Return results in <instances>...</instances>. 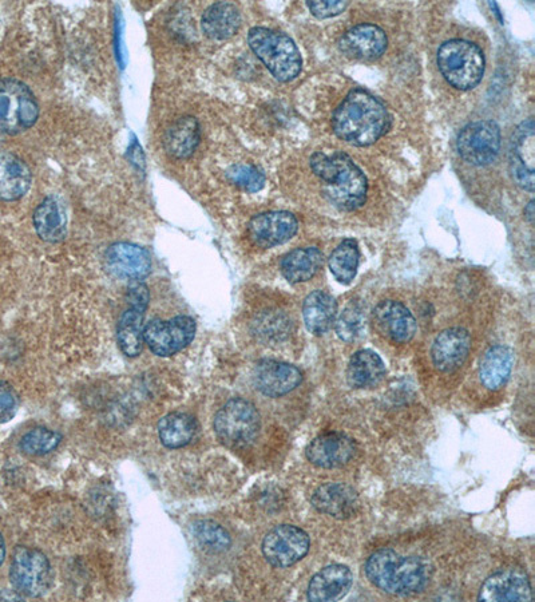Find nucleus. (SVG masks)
Masks as SVG:
<instances>
[{"instance_id": "1", "label": "nucleus", "mask_w": 535, "mask_h": 602, "mask_svg": "<svg viewBox=\"0 0 535 602\" xmlns=\"http://www.w3.org/2000/svg\"><path fill=\"white\" fill-rule=\"evenodd\" d=\"M391 117L386 106L366 90H352L332 117V129L340 140L354 146H370L388 132Z\"/></svg>"}, {"instance_id": "2", "label": "nucleus", "mask_w": 535, "mask_h": 602, "mask_svg": "<svg viewBox=\"0 0 535 602\" xmlns=\"http://www.w3.org/2000/svg\"><path fill=\"white\" fill-rule=\"evenodd\" d=\"M311 168L323 182L324 193L335 208L352 212L366 203L367 178L346 153L316 152L311 157Z\"/></svg>"}, {"instance_id": "3", "label": "nucleus", "mask_w": 535, "mask_h": 602, "mask_svg": "<svg viewBox=\"0 0 535 602\" xmlns=\"http://www.w3.org/2000/svg\"><path fill=\"white\" fill-rule=\"evenodd\" d=\"M434 568L420 557H404L391 549L379 550L366 562L368 580L392 596H414L433 578Z\"/></svg>"}, {"instance_id": "4", "label": "nucleus", "mask_w": 535, "mask_h": 602, "mask_svg": "<svg viewBox=\"0 0 535 602\" xmlns=\"http://www.w3.org/2000/svg\"><path fill=\"white\" fill-rule=\"evenodd\" d=\"M248 45L277 81L289 82L300 74L303 59L288 35L265 27H253L249 30Z\"/></svg>"}, {"instance_id": "5", "label": "nucleus", "mask_w": 535, "mask_h": 602, "mask_svg": "<svg viewBox=\"0 0 535 602\" xmlns=\"http://www.w3.org/2000/svg\"><path fill=\"white\" fill-rule=\"evenodd\" d=\"M437 62L446 81L458 90L474 89L485 74L483 51L465 39H451L443 43L438 50Z\"/></svg>"}, {"instance_id": "6", "label": "nucleus", "mask_w": 535, "mask_h": 602, "mask_svg": "<svg viewBox=\"0 0 535 602\" xmlns=\"http://www.w3.org/2000/svg\"><path fill=\"white\" fill-rule=\"evenodd\" d=\"M261 419L255 405L243 398L229 400L214 417V433L231 449L251 446L259 437Z\"/></svg>"}, {"instance_id": "7", "label": "nucleus", "mask_w": 535, "mask_h": 602, "mask_svg": "<svg viewBox=\"0 0 535 602\" xmlns=\"http://www.w3.org/2000/svg\"><path fill=\"white\" fill-rule=\"evenodd\" d=\"M39 118L37 98L25 83L0 78V132L17 136L33 128Z\"/></svg>"}, {"instance_id": "8", "label": "nucleus", "mask_w": 535, "mask_h": 602, "mask_svg": "<svg viewBox=\"0 0 535 602\" xmlns=\"http://www.w3.org/2000/svg\"><path fill=\"white\" fill-rule=\"evenodd\" d=\"M10 580L23 597H41L50 589L53 569L41 550L19 546L10 566Z\"/></svg>"}, {"instance_id": "9", "label": "nucleus", "mask_w": 535, "mask_h": 602, "mask_svg": "<svg viewBox=\"0 0 535 602\" xmlns=\"http://www.w3.org/2000/svg\"><path fill=\"white\" fill-rule=\"evenodd\" d=\"M196 330V322L189 316L154 319L145 326V344L154 355L168 358L188 347L196 336Z\"/></svg>"}, {"instance_id": "10", "label": "nucleus", "mask_w": 535, "mask_h": 602, "mask_svg": "<svg viewBox=\"0 0 535 602\" xmlns=\"http://www.w3.org/2000/svg\"><path fill=\"white\" fill-rule=\"evenodd\" d=\"M459 156L473 166H487L501 150V129L493 121H477L465 126L457 141Z\"/></svg>"}, {"instance_id": "11", "label": "nucleus", "mask_w": 535, "mask_h": 602, "mask_svg": "<svg viewBox=\"0 0 535 602\" xmlns=\"http://www.w3.org/2000/svg\"><path fill=\"white\" fill-rule=\"evenodd\" d=\"M311 548L308 534L293 525H280L272 529L263 541L265 560L276 568H288L307 556Z\"/></svg>"}, {"instance_id": "12", "label": "nucleus", "mask_w": 535, "mask_h": 602, "mask_svg": "<svg viewBox=\"0 0 535 602\" xmlns=\"http://www.w3.org/2000/svg\"><path fill=\"white\" fill-rule=\"evenodd\" d=\"M299 229L296 217L289 212H267L253 217L248 236L260 248H273L288 243Z\"/></svg>"}, {"instance_id": "13", "label": "nucleus", "mask_w": 535, "mask_h": 602, "mask_svg": "<svg viewBox=\"0 0 535 602\" xmlns=\"http://www.w3.org/2000/svg\"><path fill=\"white\" fill-rule=\"evenodd\" d=\"M301 382L303 374L299 368L277 360H261L253 370V384L269 398L287 395L296 390Z\"/></svg>"}, {"instance_id": "14", "label": "nucleus", "mask_w": 535, "mask_h": 602, "mask_svg": "<svg viewBox=\"0 0 535 602\" xmlns=\"http://www.w3.org/2000/svg\"><path fill=\"white\" fill-rule=\"evenodd\" d=\"M105 264L114 276L130 281L144 280L152 271L149 253L132 243L110 245L105 253Z\"/></svg>"}, {"instance_id": "15", "label": "nucleus", "mask_w": 535, "mask_h": 602, "mask_svg": "<svg viewBox=\"0 0 535 602\" xmlns=\"http://www.w3.org/2000/svg\"><path fill=\"white\" fill-rule=\"evenodd\" d=\"M387 45L386 33L371 23L352 27L339 41L340 51L348 58L359 61H374L382 57Z\"/></svg>"}, {"instance_id": "16", "label": "nucleus", "mask_w": 535, "mask_h": 602, "mask_svg": "<svg viewBox=\"0 0 535 602\" xmlns=\"http://www.w3.org/2000/svg\"><path fill=\"white\" fill-rule=\"evenodd\" d=\"M355 453L354 439L342 433L319 435L309 443L305 451L308 461L321 469H335L347 465Z\"/></svg>"}, {"instance_id": "17", "label": "nucleus", "mask_w": 535, "mask_h": 602, "mask_svg": "<svg viewBox=\"0 0 535 602\" xmlns=\"http://www.w3.org/2000/svg\"><path fill=\"white\" fill-rule=\"evenodd\" d=\"M478 598L481 601H533V590L525 572L506 569L483 582Z\"/></svg>"}, {"instance_id": "18", "label": "nucleus", "mask_w": 535, "mask_h": 602, "mask_svg": "<svg viewBox=\"0 0 535 602\" xmlns=\"http://www.w3.org/2000/svg\"><path fill=\"white\" fill-rule=\"evenodd\" d=\"M375 326L380 334L394 343H408L414 339L416 320L404 304L395 300L379 303L374 311Z\"/></svg>"}, {"instance_id": "19", "label": "nucleus", "mask_w": 535, "mask_h": 602, "mask_svg": "<svg viewBox=\"0 0 535 602\" xmlns=\"http://www.w3.org/2000/svg\"><path fill=\"white\" fill-rule=\"evenodd\" d=\"M311 504L317 512L347 520L358 512L359 497L346 483H324L313 491Z\"/></svg>"}, {"instance_id": "20", "label": "nucleus", "mask_w": 535, "mask_h": 602, "mask_svg": "<svg viewBox=\"0 0 535 602\" xmlns=\"http://www.w3.org/2000/svg\"><path fill=\"white\" fill-rule=\"evenodd\" d=\"M470 348L469 332L463 328H449L435 338L431 348V358L439 371H454L465 363Z\"/></svg>"}, {"instance_id": "21", "label": "nucleus", "mask_w": 535, "mask_h": 602, "mask_svg": "<svg viewBox=\"0 0 535 602\" xmlns=\"http://www.w3.org/2000/svg\"><path fill=\"white\" fill-rule=\"evenodd\" d=\"M354 584V574L344 565L327 566L312 577L308 585L309 601H339L347 596Z\"/></svg>"}, {"instance_id": "22", "label": "nucleus", "mask_w": 535, "mask_h": 602, "mask_svg": "<svg viewBox=\"0 0 535 602\" xmlns=\"http://www.w3.org/2000/svg\"><path fill=\"white\" fill-rule=\"evenodd\" d=\"M29 165L13 153H0V201L21 200L31 188Z\"/></svg>"}, {"instance_id": "23", "label": "nucleus", "mask_w": 535, "mask_h": 602, "mask_svg": "<svg viewBox=\"0 0 535 602\" xmlns=\"http://www.w3.org/2000/svg\"><path fill=\"white\" fill-rule=\"evenodd\" d=\"M34 228L46 243H61L67 236V213L57 197L45 198L34 212Z\"/></svg>"}, {"instance_id": "24", "label": "nucleus", "mask_w": 535, "mask_h": 602, "mask_svg": "<svg viewBox=\"0 0 535 602\" xmlns=\"http://www.w3.org/2000/svg\"><path fill=\"white\" fill-rule=\"evenodd\" d=\"M241 13L233 3L219 2L208 7L202 14L201 27L206 37L213 41H227L240 30Z\"/></svg>"}, {"instance_id": "25", "label": "nucleus", "mask_w": 535, "mask_h": 602, "mask_svg": "<svg viewBox=\"0 0 535 602\" xmlns=\"http://www.w3.org/2000/svg\"><path fill=\"white\" fill-rule=\"evenodd\" d=\"M200 138V124L196 118L184 116L166 129L164 148L169 156L177 160H185L196 152L197 146L200 145Z\"/></svg>"}, {"instance_id": "26", "label": "nucleus", "mask_w": 535, "mask_h": 602, "mask_svg": "<svg viewBox=\"0 0 535 602\" xmlns=\"http://www.w3.org/2000/svg\"><path fill=\"white\" fill-rule=\"evenodd\" d=\"M303 316L308 331L315 335L326 334L338 318V304L330 293L312 292L304 300Z\"/></svg>"}, {"instance_id": "27", "label": "nucleus", "mask_w": 535, "mask_h": 602, "mask_svg": "<svg viewBox=\"0 0 535 602\" xmlns=\"http://www.w3.org/2000/svg\"><path fill=\"white\" fill-rule=\"evenodd\" d=\"M324 264V256L315 247L297 248L281 260V273L291 284L313 279Z\"/></svg>"}, {"instance_id": "28", "label": "nucleus", "mask_w": 535, "mask_h": 602, "mask_svg": "<svg viewBox=\"0 0 535 602\" xmlns=\"http://www.w3.org/2000/svg\"><path fill=\"white\" fill-rule=\"evenodd\" d=\"M513 352L509 347L494 346L483 356L479 367V378L489 390H499L505 386L513 371Z\"/></svg>"}, {"instance_id": "29", "label": "nucleus", "mask_w": 535, "mask_h": 602, "mask_svg": "<svg viewBox=\"0 0 535 602\" xmlns=\"http://www.w3.org/2000/svg\"><path fill=\"white\" fill-rule=\"evenodd\" d=\"M157 430L162 445L168 449H181L196 438L198 423L192 415L172 413L158 422Z\"/></svg>"}, {"instance_id": "30", "label": "nucleus", "mask_w": 535, "mask_h": 602, "mask_svg": "<svg viewBox=\"0 0 535 602\" xmlns=\"http://www.w3.org/2000/svg\"><path fill=\"white\" fill-rule=\"evenodd\" d=\"M386 375L382 358L371 350H362L352 356L347 368L348 384L354 388L375 386Z\"/></svg>"}, {"instance_id": "31", "label": "nucleus", "mask_w": 535, "mask_h": 602, "mask_svg": "<svg viewBox=\"0 0 535 602\" xmlns=\"http://www.w3.org/2000/svg\"><path fill=\"white\" fill-rule=\"evenodd\" d=\"M145 310L129 307L122 314L117 326L118 346L129 358H137L144 351Z\"/></svg>"}, {"instance_id": "32", "label": "nucleus", "mask_w": 535, "mask_h": 602, "mask_svg": "<svg viewBox=\"0 0 535 602\" xmlns=\"http://www.w3.org/2000/svg\"><path fill=\"white\" fill-rule=\"evenodd\" d=\"M256 338L264 343H280L292 332V322L288 315L280 311H265L252 323Z\"/></svg>"}, {"instance_id": "33", "label": "nucleus", "mask_w": 535, "mask_h": 602, "mask_svg": "<svg viewBox=\"0 0 535 602\" xmlns=\"http://www.w3.org/2000/svg\"><path fill=\"white\" fill-rule=\"evenodd\" d=\"M359 259L358 243L355 240L347 239L332 252L328 265H330L332 275L339 283L350 284L358 273Z\"/></svg>"}, {"instance_id": "34", "label": "nucleus", "mask_w": 535, "mask_h": 602, "mask_svg": "<svg viewBox=\"0 0 535 602\" xmlns=\"http://www.w3.org/2000/svg\"><path fill=\"white\" fill-rule=\"evenodd\" d=\"M510 161L517 162V164H521L534 172L535 136L534 121L531 118L522 122L515 130Z\"/></svg>"}, {"instance_id": "35", "label": "nucleus", "mask_w": 535, "mask_h": 602, "mask_svg": "<svg viewBox=\"0 0 535 602\" xmlns=\"http://www.w3.org/2000/svg\"><path fill=\"white\" fill-rule=\"evenodd\" d=\"M61 441L62 435L57 431L46 429V427H37L23 435L19 447L27 455L41 457V455L49 454L57 449Z\"/></svg>"}, {"instance_id": "36", "label": "nucleus", "mask_w": 535, "mask_h": 602, "mask_svg": "<svg viewBox=\"0 0 535 602\" xmlns=\"http://www.w3.org/2000/svg\"><path fill=\"white\" fill-rule=\"evenodd\" d=\"M364 307L358 301H352L350 306L344 308L339 318H336L335 328L336 334L344 342L351 343L358 339L364 328Z\"/></svg>"}, {"instance_id": "37", "label": "nucleus", "mask_w": 535, "mask_h": 602, "mask_svg": "<svg viewBox=\"0 0 535 602\" xmlns=\"http://www.w3.org/2000/svg\"><path fill=\"white\" fill-rule=\"evenodd\" d=\"M194 537L205 549L225 552L231 548L232 540L227 530L212 521H201L194 526Z\"/></svg>"}, {"instance_id": "38", "label": "nucleus", "mask_w": 535, "mask_h": 602, "mask_svg": "<svg viewBox=\"0 0 535 602\" xmlns=\"http://www.w3.org/2000/svg\"><path fill=\"white\" fill-rule=\"evenodd\" d=\"M227 177L232 184L249 193L260 192L265 185L264 173L252 165H233L228 169Z\"/></svg>"}, {"instance_id": "39", "label": "nucleus", "mask_w": 535, "mask_h": 602, "mask_svg": "<svg viewBox=\"0 0 535 602\" xmlns=\"http://www.w3.org/2000/svg\"><path fill=\"white\" fill-rule=\"evenodd\" d=\"M19 400L14 388L0 382V423L10 422L18 413Z\"/></svg>"}, {"instance_id": "40", "label": "nucleus", "mask_w": 535, "mask_h": 602, "mask_svg": "<svg viewBox=\"0 0 535 602\" xmlns=\"http://www.w3.org/2000/svg\"><path fill=\"white\" fill-rule=\"evenodd\" d=\"M348 2H342V0H315V2H307L309 11H311L313 17L319 19H327L332 17H338V15L346 11Z\"/></svg>"}, {"instance_id": "41", "label": "nucleus", "mask_w": 535, "mask_h": 602, "mask_svg": "<svg viewBox=\"0 0 535 602\" xmlns=\"http://www.w3.org/2000/svg\"><path fill=\"white\" fill-rule=\"evenodd\" d=\"M126 299H128L129 307H137L146 311L150 299L149 288L142 283V280H134L129 284Z\"/></svg>"}, {"instance_id": "42", "label": "nucleus", "mask_w": 535, "mask_h": 602, "mask_svg": "<svg viewBox=\"0 0 535 602\" xmlns=\"http://www.w3.org/2000/svg\"><path fill=\"white\" fill-rule=\"evenodd\" d=\"M534 215H535V211H534V201L531 200L529 204H527V207L525 208V219L527 221H529L530 224L534 223Z\"/></svg>"}, {"instance_id": "43", "label": "nucleus", "mask_w": 535, "mask_h": 602, "mask_svg": "<svg viewBox=\"0 0 535 602\" xmlns=\"http://www.w3.org/2000/svg\"><path fill=\"white\" fill-rule=\"evenodd\" d=\"M6 558V542L2 534H0V566L5 562Z\"/></svg>"}, {"instance_id": "44", "label": "nucleus", "mask_w": 535, "mask_h": 602, "mask_svg": "<svg viewBox=\"0 0 535 602\" xmlns=\"http://www.w3.org/2000/svg\"><path fill=\"white\" fill-rule=\"evenodd\" d=\"M2 140H3V133L0 132V144H2Z\"/></svg>"}]
</instances>
